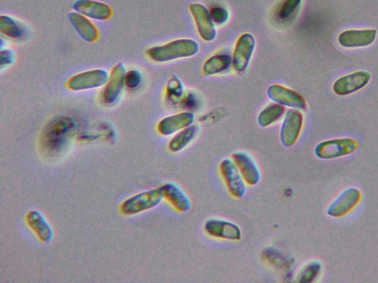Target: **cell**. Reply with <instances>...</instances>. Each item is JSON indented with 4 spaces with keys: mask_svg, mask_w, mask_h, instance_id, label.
Instances as JSON below:
<instances>
[{
    "mask_svg": "<svg viewBox=\"0 0 378 283\" xmlns=\"http://www.w3.org/2000/svg\"><path fill=\"white\" fill-rule=\"evenodd\" d=\"M183 95V86L181 81L177 77H171L166 85L167 99L173 103H177L181 100Z\"/></svg>",
    "mask_w": 378,
    "mask_h": 283,
    "instance_id": "28",
    "label": "cell"
},
{
    "mask_svg": "<svg viewBox=\"0 0 378 283\" xmlns=\"http://www.w3.org/2000/svg\"><path fill=\"white\" fill-rule=\"evenodd\" d=\"M72 8L74 11L95 21H106L113 16L111 7L97 0H76Z\"/></svg>",
    "mask_w": 378,
    "mask_h": 283,
    "instance_id": "17",
    "label": "cell"
},
{
    "mask_svg": "<svg viewBox=\"0 0 378 283\" xmlns=\"http://www.w3.org/2000/svg\"><path fill=\"white\" fill-rule=\"evenodd\" d=\"M210 11L215 25H224L229 19V11L221 6H214L210 8Z\"/></svg>",
    "mask_w": 378,
    "mask_h": 283,
    "instance_id": "30",
    "label": "cell"
},
{
    "mask_svg": "<svg viewBox=\"0 0 378 283\" xmlns=\"http://www.w3.org/2000/svg\"><path fill=\"white\" fill-rule=\"evenodd\" d=\"M110 73L105 69H93L84 71L69 79L67 86L74 92L96 90L104 87L108 81Z\"/></svg>",
    "mask_w": 378,
    "mask_h": 283,
    "instance_id": "5",
    "label": "cell"
},
{
    "mask_svg": "<svg viewBox=\"0 0 378 283\" xmlns=\"http://www.w3.org/2000/svg\"><path fill=\"white\" fill-rule=\"evenodd\" d=\"M143 82V75L139 69H131L127 71L125 77V86L127 90L135 91Z\"/></svg>",
    "mask_w": 378,
    "mask_h": 283,
    "instance_id": "29",
    "label": "cell"
},
{
    "mask_svg": "<svg viewBox=\"0 0 378 283\" xmlns=\"http://www.w3.org/2000/svg\"><path fill=\"white\" fill-rule=\"evenodd\" d=\"M375 29H350L342 31L338 37V45L347 49L363 48L372 45L377 39Z\"/></svg>",
    "mask_w": 378,
    "mask_h": 283,
    "instance_id": "15",
    "label": "cell"
},
{
    "mask_svg": "<svg viewBox=\"0 0 378 283\" xmlns=\"http://www.w3.org/2000/svg\"><path fill=\"white\" fill-rule=\"evenodd\" d=\"M198 127L196 125L188 127L171 138L168 144V149L171 153H178L184 150L197 137Z\"/></svg>",
    "mask_w": 378,
    "mask_h": 283,
    "instance_id": "24",
    "label": "cell"
},
{
    "mask_svg": "<svg viewBox=\"0 0 378 283\" xmlns=\"http://www.w3.org/2000/svg\"><path fill=\"white\" fill-rule=\"evenodd\" d=\"M16 61L15 51L8 47L1 49L0 52V69L4 70L14 64Z\"/></svg>",
    "mask_w": 378,
    "mask_h": 283,
    "instance_id": "31",
    "label": "cell"
},
{
    "mask_svg": "<svg viewBox=\"0 0 378 283\" xmlns=\"http://www.w3.org/2000/svg\"><path fill=\"white\" fill-rule=\"evenodd\" d=\"M362 193L358 188L350 187L343 190L326 209V214L338 219L349 214L362 200Z\"/></svg>",
    "mask_w": 378,
    "mask_h": 283,
    "instance_id": "10",
    "label": "cell"
},
{
    "mask_svg": "<svg viewBox=\"0 0 378 283\" xmlns=\"http://www.w3.org/2000/svg\"><path fill=\"white\" fill-rule=\"evenodd\" d=\"M302 0H282L276 10V18L282 23L289 22L298 14Z\"/></svg>",
    "mask_w": 378,
    "mask_h": 283,
    "instance_id": "26",
    "label": "cell"
},
{
    "mask_svg": "<svg viewBox=\"0 0 378 283\" xmlns=\"http://www.w3.org/2000/svg\"><path fill=\"white\" fill-rule=\"evenodd\" d=\"M164 200L176 211L185 214L191 209L192 201L188 194L176 183L168 182L161 186Z\"/></svg>",
    "mask_w": 378,
    "mask_h": 283,
    "instance_id": "19",
    "label": "cell"
},
{
    "mask_svg": "<svg viewBox=\"0 0 378 283\" xmlns=\"http://www.w3.org/2000/svg\"><path fill=\"white\" fill-rule=\"evenodd\" d=\"M197 104V99L193 94H188L184 99L182 100L181 105L187 109H193Z\"/></svg>",
    "mask_w": 378,
    "mask_h": 283,
    "instance_id": "32",
    "label": "cell"
},
{
    "mask_svg": "<svg viewBox=\"0 0 378 283\" xmlns=\"http://www.w3.org/2000/svg\"><path fill=\"white\" fill-rule=\"evenodd\" d=\"M197 32L201 39L205 42H212L217 37L215 24L212 21L210 10L200 4L188 6Z\"/></svg>",
    "mask_w": 378,
    "mask_h": 283,
    "instance_id": "14",
    "label": "cell"
},
{
    "mask_svg": "<svg viewBox=\"0 0 378 283\" xmlns=\"http://www.w3.org/2000/svg\"><path fill=\"white\" fill-rule=\"evenodd\" d=\"M25 220L28 226L40 241L47 243L53 240L54 229L40 211L38 209L29 211Z\"/></svg>",
    "mask_w": 378,
    "mask_h": 283,
    "instance_id": "20",
    "label": "cell"
},
{
    "mask_svg": "<svg viewBox=\"0 0 378 283\" xmlns=\"http://www.w3.org/2000/svg\"><path fill=\"white\" fill-rule=\"evenodd\" d=\"M304 127V115L301 110L291 109L283 118L280 129V141L285 148H291L297 143Z\"/></svg>",
    "mask_w": 378,
    "mask_h": 283,
    "instance_id": "8",
    "label": "cell"
},
{
    "mask_svg": "<svg viewBox=\"0 0 378 283\" xmlns=\"http://www.w3.org/2000/svg\"><path fill=\"white\" fill-rule=\"evenodd\" d=\"M164 200L161 187L153 188L135 194L126 200L120 207V210L123 215L134 216L157 207Z\"/></svg>",
    "mask_w": 378,
    "mask_h": 283,
    "instance_id": "3",
    "label": "cell"
},
{
    "mask_svg": "<svg viewBox=\"0 0 378 283\" xmlns=\"http://www.w3.org/2000/svg\"><path fill=\"white\" fill-rule=\"evenodd\" d=\"M199 44L190 39H181L149 48L146 54L152 62L166 63L197 54Z\"/></svg>",
    "mask_w": 378,
    "mask_h": 283,
    "instance_id": "2",
    "label": "cell"
},
{
    "mask_svg": "<svg viewBox=\"0 0 378 283\" xmlns=\"http://www.w3.org/2000/svg\"><path fill=\"white\" fill-rule=\"evenodd\" d=\"M371 79L372 75L367 71H355L336 79L332 86L333 91L338 96H348L363 90Z\"/></svg>",
    "mask_w": 378,
    "mask_h": 283,
    "instance_id": "9",
    "label": "cell"
},
{
    "mask_svg": "<svg viewBox=\"0 0 378 283\" xmlns=\"http://www.w3.org/2000/svg\"><path fill=\"white\" fill-rule=\"evenodd\" d=\"M195 120V115L191 112H183L167 116L158 124L159 133L165 137L176 134L178 132L193 125Z\"/></svg>",
    "mask_w": 378,
    "mask_h": 283,
    "instance_id": "18",
    "label": "cell"
},
{
    "mask_svg": "<svg viewBox=\"0 0 378 283\" xmlns=\"http://www.w3.org/2000/svg\"><path fill=\"white\" fill-rule=\"evenodd\" d=\"M219 170L222 179L231 196L237 200L246 197L247 184L232 158H225L220 163Z\"/></svg>",
    "mask_w": 378,
    "mask_h": 283,
    "instance_id": "7",
    "label": "cell"
},
{
    "mask_svg": "<svg viewBox=\"0 0 378 283\" xmlns=\"http://www.w3.org/2000/svg\"><path fill=\"white\" fill-rule=\"evenodd\" d=\"M67 18L69 22H70L71 26L82 40L91 43L98 39V29L88 17L74 11L68 13Z\"/></svg>",
    "mask_w": 378,
    "mask_h": 283,
    "instance_id": "22",
    "label": "cell"
},
{
    "mask_svg": "<svg viewBox=\"0 0 378 283\" xmlns=\"http://www.w3.org/2000/svg\"><path fill=\"white\" fill-rule=\"evenodd\" d=\"M359 148L358 142L350 137H343L321 142L314 149L317 158L322 161L345 157L355 154Z\"/></svg>",
    "mask_w": 378,
    "mask_h": 283,
    "instance_id": "4",
    "label": "cell"
},
{
    "mask_svg": "<svg viewBox=\"0 0 378 283\" xmlns=\"http://www.w3.org/2000/svg\"><path fill=\"white\" fill-rule=\"evenodd\" d=\"M268 98L274 103L286 108L298 110H305L307 104L305 99L297 92L280 84H273L268 88Z\"/></svg>",
    "mask_w": 378,
    "mask_h": 283,
    "instance_id": "13",
    "label": "cell"
},
{
    "mask_svg": "<svg viewBox=\"0 0 378 283\" xmlns=\"http://www.w3.org/2000/svg\"><path fill=\"white\" fill-rule=\"evenodd\" d=\"M76 129V122L70 117H57L51 120L42 132V147L54 156L62 154L70 145Z\"/></svg>",
    "mask_w": 378,
    "mask_h": 283,
    "instance_id": "1",
    "label": "cell"
},
{
    "mask_svg": "<svg viewBox=\"0 0 378 283\" xmlns=\"http://www.w3.org/2000/svg\"><path fill=\"white\" fill-rule=\"evenodd\" d=\"M0 32L7 39L23 42L30 35V29L26 24L9 15L0 16Z\"/></svg>",
    "mask_w": 378,
    "mask_h": 283,
    "instance_id": "21",
    "label": "cell"
},
{
    "mask_svg": "<svg viewBox=\"0 0 378 283\" xmlns=\"http://www.w3.org/2000/svg\"><path fill=\"white\" fill-rule=\"evenodd\" d=\"M232 65V58L225 53L214 55L205 62L202 73L205 76H212L227 72Z\"/></svg>",
    "mask_w": 378,
    "mask_h": 283,
    "instance_id": "23",
    "label": "cell"
},
{
    "mask_svg": "<svg viewBox=\"0 0 378 283\" xmlns=\"http://www.w3.org/2000/svg\"><path fill=\"white\" fill-rule=\"evenodd\" d=\"M256 47L253 35L244 33L237 40L232 58V66L239 74H242L247 70L251 61Z\"/></svg>",
    "mask_w": 378,
    "mask_h": 283,
    "instance_id": "11",
    "label": "cell"
},
{
    "mask_svg": "<svg viewBox=\"0 0 378 283\" xmlns=\"http://www.w3.org/2000/svg\"><path fill=\"white\" fill-rule=\"evenodd\" d=\"M322 271V263L319 260H312L304 265L298 274L297 281L301 283L315 282Z\"/></svg>",
    "mask_w": 378,
    "mask_h": 283,
    "instance_id": "27",
    "label": "cell"
},
{
    "mask_svg": "<svg viewBox=\"0 0 378 283\" xmlns=\"http://www.w3.org/2000/svg\"><path fill=\"white\" fill-rule=\"evenodd\" d=\"M231 158L248 185L255 186L260 183L262 179L260 169L249 153L237 151L232 154Z\"/></svg>",
    "mask_w": 378,
    "mask_h": 283,
    "instance_id": "16",
    "label": "cell"
},
{
    "mask_svg": "<svg viewBox=\"0 0 378 283\" xmlns=\"http://www.w3.org/2000/svg\"><path fill=\"white\" fill-rule=\"evenodd\" d=\"M285 113V106L276 103H270L258 115V124L262 128H267L280 120Z\"/></svg>",
    "mask_w": 378,
    "mask_h": 283,
    "instance_id": "25",
    "label": "cell"
},
{
    "mask_svg": "<svg viewBox=\"0 0 378 283\" xmlns=\"http://www.w3.org/2000/svg\"><path fill=\"white\" fill-rule=\"evenodd\" d=\"M127 67L125 64H116L111 69L106 85L103 87L101 101L107 106L115 105L123 94L125 86Z\"/></svg>",
    "mask_w": 378,
    "mask_h": 283,
    "instance_id": "6",
    "label": "cell"
},
{
    "mask_svg": "<svg viewBox=\"0 0 378 283\" xmlns=\"http://www.w3.org/2000/svg\"><path fill=\"white\" fill-rule=\"evenodd\" d=\"M204 231L212 238L230 241H239L243 237L242 230L236 224L220 219L206 221Z\"/></svg>",
    "mask_w": 378,
    "mask_h": 283,
    "instance_id": "12",
    "label": "cell"
}]
</instances>
